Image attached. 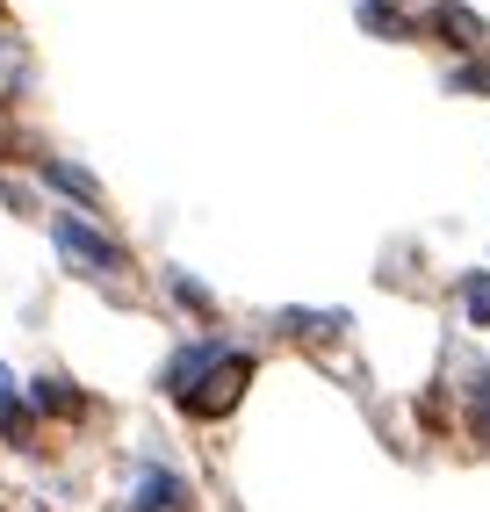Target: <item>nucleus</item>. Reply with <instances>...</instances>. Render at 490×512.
I'll return each instance as SVG.
<instances>
[{
	"mask_svg": "<svg viewBox=\"0 0 490 512\" xmlns=\"http://www.w3.org/2000/svg\"><path fill=\"white\" fill-rule=\"evenodd\" d=\"M245 383H253V361H245V354H224L209 375H195V383H188V404L217 419V412H231V404H238V390H245Z\"/></svg>",
	"mask_w": 490,
	"mask_h": 512,
	"instance_id": "obj_1",
	"label": "nucleus"
},
{
	"mask_svg": "<svg viewBox=\"0 0 490 512\" xmlns=\"http://www.w3.org/2000/svg\"><path fill=\"white\" fill-rule=\"evenodd\" d=\"M58 238H65V253H80V260H94V267H116V260H123V253L109 246V238H94V231H80L73 217L58 224Z\"/></svg>",
	"mask_w": 490,
	"mask_h": 512,
	"instance_id": "obj_2",
	"label": "nucleus"
},
{
	"mask_svg": "<svg viewBox=\"0 0 490 512\" xmlns=\"http://www.w3.org/2000/svg\"><path fill=\"white\" fill-rule=\"evenodd\" d=\"M181 505H188V484H173V476H152L137 491V512H181Z\"/></svg>",
	"mask_w": 490,
	"mask_h": 512,
	"instance_id": "obj_3",
	"label": "nucleus"
},
{
	"mask_svg": "<svg viewBox=\"0 0 490 512\" xmlns=\"http://www.w3.org/2000/svg\"><path fill=\"white\" fill-rule=\"evenodd\" d=\"M37 404H44V412H80V397L65 383H37Z\"/></svg>",
	"mask_w": 490,
	"mask_h": 512,
	"instance_id": "obj_4",
	"label": "nucleus"
}]
</instances>
